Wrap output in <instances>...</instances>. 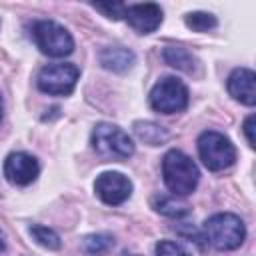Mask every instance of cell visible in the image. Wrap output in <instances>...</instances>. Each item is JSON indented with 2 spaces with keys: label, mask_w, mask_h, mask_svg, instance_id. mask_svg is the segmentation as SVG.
I'll return each instance as SVG.
<instances>
[{
  "label": "cell",
  "mask_w": 256,
  "mask_h": 256,
  "mask_svg": "<svg viewBox=\"0 0 256 256\" xmlns=\"http://www.w3.org/2000/svg\"><path fill=\"white\" fill-rule=\"evenodd\" d=\"M92 8L112 20H120L126 14V4H122V2H98V4H92Z\"/></svg>",
  "instance_id": "d6986e66"
},
{
  "label": "cell",
  "mask_w": 256,
  "mask_h": 256,
  "mask_svg": "<svg viewBox=\"0 0 256 256\" xmlns=\"http://www.w3.org/2000/svg\"><path fill=\"white\" fill-rule=\"evenodd\" d=\"M198 154L202 164L212 172L226 170L236 162L234 144L230 142L228 136L216 130H206L198 136Z\"/></svg>",
  "instance_id": "5b68a950"
},
{
  "label": "cell",
  "mask_w": 256,
  "mask_h": 256,
  "mask_svg": "<svg viewBox=\"0 0 256 256\" xmlns=\"http://www.w3.org/2000/svg\"><path fill=\"white\" fill-rule=\"evenodd\" d=\"M162 178L172 196H188L198 186L200 170L182 150H168L162 158Z\"/></svg>",
  "instance_id": "6da1fadb"
},
{
  "label": "cell",
  "mask_w": 256,
  "mask_h": 256,
  "mask_svg": "<svg viewBox=\"0 0 256 256\" xmlns=\"http://www.w3.org/2000/svg\"><path fill=\"white\" fill-rule=\"evenodd\" d=\"M226 88L234 100L246 106L256 104V74L250 68H236L228 76Z\"/></svg>",
  "instance_id": "8fae6325"
},
{
  "label": "cell",
  "mask_w": 256,
  "mask_h": 256,
  "mask_svg": "<svg viewBox=\"0 0 256 256\" xmlns=\"http://www.w3.org/2000/svg\"><path fill=\"white\" fill-rule=\"evenodd\" d=\"M152 208L164 216H170V218H182L190 212V206L172 194H156L152 198Z\"/></svg>",
  "instance_id": "5bb4252c"
},
{
  "label": "cell",
  "mask_w": 256,
  "mask_h": 256,
  "mask_svg": "<svg viewBox=\"0 0 256 256\" xmlns=\"http://www.w3.org/2000/svg\"><path fill=\"white\" fill-rule=\"evenodd\" d=\"M78 76H80V70L78 66L74 64H68V62H60V64H50V66H44L40 72H38V88L46 94H52V96H68L76 82H78Z\"/></svg>",
  "instance_id": "52a82bcc"
},
{
  "label": "cell",
  "mask_w": 256,
  "mask_h": 256,
  "mask_svg": "<svg viewBox=\"0 0 256 256\" xmlns=\"http://www.w3.org/2000/svg\"><path fill=\"white\" fill-rule=\"evenodd\" d=\"M254 122H256V118H254V114H250V116L244 120V124H242V130H244V136H246L250 148L256 146V140H254Z\"/></svg>",
  "instance_id": "44dd1931"
},
{
  "label": "cell",
  "mask_w": 256,
  "mask_h": 256,
  "mask_svg": "<svg viewBox=\"0 0 256 256\" xmlns=\"http://www.w3.org/2000/svg\"><path fill=\"white\" fill-rule=\"evenodd\" d=\"M28 232H30V236L40 244V246H44V248H48V250H58L60 248V236L52 230V228H48V226H42V224H32L30 228H28Z\"/></svg>",
  "instance_id": "e0dca14e"
},
{
  "label": "cell",
  "mask_w": 256,
  "mask_h": 256,
  "mask_svg": "<svg viewBox=\"0 0 256 256\" xmlns=\"http://www.w3.org/2000/svg\"><path fill=\"white\" fill-rule=\"evenodd\" d=\"M134 134L144 144H148V146H160V144H164L170 138V134H168L166 128H162V126H158L154 122H148V120L134 122Z\"/></svg>",
  "instance_id": "9a60e30c"
},
{
  "label": "cell",
  "mask_w": 256,
  "mask_h": 256,
  "mask_svg": "<svg viewBox=\"0 0 256 256\" xmlns=\"http://www.w3.org/2000/svg\"><path fill=\"white\" fill-rule=\"evenodd\" d=\"M124 18L138 34H152L162 24V8L156 2L132 4L126 6Z\"/></svg>",
  "instance_id": "30bf717a"
},
{
  "label": "cell",
  "mask_w": 256,
  "mask_h": 256,
  "mask_svg": "<svg viewBox=\"0 0 256 256\" xmlns=\"http://www.w3.org/2000/svg\"><path fill=\"white\" fill-rule=\"evenodd\" d=\"M2 116H4V102H2V94H0V122H2Z\"/></svg>",
  "instance_id": "603a6c76"
},
{
  "label": "cell",
  "mask_w": 256,
  "mask_h": 256,
  "mask_svg": "<svg viewBox=\"0 0 256 256\" xmlns=\"http://www.w3.org/2000/svg\"><path fill=\"white\" fill-rule=\"evenodd\" d=\"M156 256H188V252L172 240H160L156 244Z\"/></svg>",
  "instance_id": "ffe728a7"
},
{
  "label": "cell",
  "mask_w": 256,
  "mask_h": 256,
  "mask_svg": "<svg viewBox=\"0 0 256 256\" xmlns=\"http://www.w3.org/2000/svg\"><path fill=\"white\" fill-rule=\"evenodd\" d=\"M32 38L38 50L50 58H64L74 52L72 34L54 20H38L32 26Z\"/></svg>",
  "instance_id": "277c9868"
},
{
  "label": "cell",
  "mask_w": 256,
  "mask_h": 256,
  "mask_svg": "<svg viewBox=\"0 0 256 256\" xmlns=\"http://www.w3.org/2000/svg\"><path fill=\"white\" fill-rule=\"evenodd\" d=\"M112 246H114V238L110 234H88L82 238V250L86 254H92V256L104 254Z\"/></svg>",
  "instance_id": "2e32d148"
},
{
  "label": "cell",
  "mask_w": 256,
  "mask_h": 256,
  "mask_svg": "<svg viewBox=\"0 0 256 256\" xmlns=\"http://www.w3.org/2000/svg\"><path fill=\"white\" fill-rule=\"evenodd\" d=\"M184 22L194 32H208V30H212V28L218 26L216 16L210 14V12H188L184 16Z\"/></svg>",
  "instance_id": "ac0fdd59"
},
{
  "label": "cell",
  "mask_w": 256,
  "mask_h": 256,
  "mask_svg": "<svg viewBox=\"0 0 256 256\" xmlns=\"http://www.w3.org/2000/svg\"><path fill=\"white\" fill-rule=\"evenodd\" d=\"M150 106L152 110L160 112V114H176L186 110L188 106V88L186 84L176 78V76H164L162 80H158L152 90H150Z\"/></svg>",
  "instance_id": "8992f818"
},
{
  "label": "cell",
  "mask_w": 256,
  "mask_h": 256,
  "mask_svg": "<svg viewBox=\"0 0 256 256\" xmlns=\"http://www.w3.org/2000/svg\"><path fill=\"white\" fill-rule=\"evenodd\" d=\"M94 192L104 204L118 206L130 198L132 182L122 172H102L94 182Z\"/></svg>",
  "instance_id": "ba28073f"
},
{
  "label": "cell",
  "mask_w": 256,
  "mask_h": 256,
  "mask_svg": "<svg viewBox=\"0 0 256 256\" xmlns=\"http://www.w3.org/2000/svg\"><path fill=\"white\" fill-rule=\"evenodd\" d=\"M100 64L102 68L110 70V72H126L134 66L136 56L132 50L124 48V46H108L100 52Z\"/></svg>",
  "instance_id": "7c38bea8"
},
{
  "label": "cell",
  "mask_w": 256,
  "mask_h": 256,
  "mask_svg": "<svg viewBox=\"0 0 256 256\" xmlns=\"http://www.w3.org/2000/svg\"><path fill=\"white\" fill-rule=\"evenodd\" d=\"M4 248H6V240H4V232L0 230V252H2Z\"/></svg>",
  "instance_id": "7402d4cb"
},
{
  "label": "cell",
  "mask_w": 256,
  "mask_h": 256,
  "mask_svg": "<svg viewBox=\"0 0 256 256\" xmlns=\"http://www.w3.org/2000/svg\"><path fill=\"white\" fill-rule=\"evenodd\" d=\"M40 164L28 152H12L4 160V176L14 186H28L38 178Z\"/></svg>",
  "instance_id": "9c48e42d"
},
{
  "label": "cell",
  "mask_w": 256,
  "mask_h": 256,
  "mask_svg": "<svg viewBox=\"0 0 256 256\" xmlns=\"http://www.w3.org/2000/svg\"><path fill=\"white\" fill-rule=\"evenodd\" d=\"M162 58L168 66H172L176 70H182L186 74H194L196 66H198L196 56L192 52H188L186 48H180V46H166L164 52H162Z\"/></svg>",
  "instance_id": "4fadbf2b"
},
{
  "label": "cell",
  "mask_w": 256,
  "mask_h": 256,
  "mask_svg": "<svg viewBox=\"0 0 256 256\" xmlns=\"http://www.w3.org/2000/svg\"><path fill=\"white\" fill-rule=\"evenodd\" d=\"M90 142L96 154L106 160H124L134 154L132 138L128 136V132H124L116 124H108V122L96 124L92 130Z\"/></svg>",
  "instance_id": "3957f363"
},
{
  "label": "cell",
  "mask_w": 256,
  "mask_h": 256,
  "mask_svg": "<svg viewBox=\"0 0 256 256\" xmlns=\"http://www.w3.org/2000/svg\"><path fill=\"white\" fill-rule=\"evenodd\" d=\"M202 238L216 250H236L246 238V226L240 216L218 212L204 222Z\"/></svg>",
  "instance_id": "7a4b0ae2"
}]
</instances>
